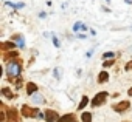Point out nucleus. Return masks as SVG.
Returning <instances> with one entry per match:
<instances>
[{"mask_svg": "<svg viewBox=\"0 0 132 122\" xmlns=\"http://www.w3.org/2000/svg\"><path fill=\"white\" fill-rule=\"evenodd\" d=\"M6 73L10 76H14V77L20 76V73H22V60L20 59L11 60V62L8 64V67H6Z\"/></svg>", "mask_w": 132, "mask_h": 122, "instance_id": "f257e3e1", "label": "nucleus"}, {"mask_svg": "<svg viewBox=\"0 0 132 122\" xmlns=\"http://www.w3.org/2000/svg\"><path fill=\"white\" fill-rule=\"evenodd\" d=\"M22 111V116H25V117H37L39 116V110L37 108H33V107H30V105H22V108H20Z\"/></svg>", "mask_w": 132, "mask_h": 122, "instance_id": "f03ea898", "label": "nucleus"}, {"mask_svg": "<svg viewBox=\"0 0 132 122\" xmlns=\"http://www.w3.org/2000/svg\"><path fill=\"white\" fill-rule=\"evenodd\" d=\"M107 96H109V94H107L106 91H101V93H98V94H96V96L92 99V102H90V104H92V107H98V105H103V104L106 102Z\"/></svg>", "mask_w": 132, "mask_h": 122, "instance_id": "7ed1b4c3", "label": "nucleus"}, {"mask_svg": "<svg viewBox=\"0 0 132 122\" xmlns=\"http://www.w3.org/2000/svg\"><path fill=\"white\" fill-rule=\"evenodd\" d=\"M6 117H8V122H22L20 120V116H19V111L16 108L6 110Z\"/></svg>", "mask_w": 132, "mask_h": 122, "instance_id": "20e7f679", "label": "nucleus"}, {"mask_svg": "<svg viewBox=\"0 0 132 122\" xmlns=\"http://www.w3.org/2000/svg\"><path fill=\"white\" fill-rule=\"evenodd\" d=\"M129 107H130V102H129V100H121V102H118V104L113 105V111H117V113H124Z\"/></svg>", "mask_w": 132, "mask_h": 122, "instance_id": "39448f33", "label": "nucleus"}, {"mask_svg": "<svg viewBox=\"0 0 132 122\" xmlns=\"http://www.w3.org/2000/svg\"><path fill=\"white\" fill-rule=\"evenodd\" d=\"M44 117H45L47 122H56V120L59 119V114H57V111H54V110H45Z\"/></svg>", "mask_w": 132, "mask_h": 122, "instance_id": "423d86ee", "label": "nucleus"}, {"mask_svg": "<svg viewBox=\"0 0 132 122\" xmlns=\"http://www.w3.org/2000/svg\"><path fill=\"white\" fill-rule=\"evenodd\" d=\"M17 51H13V49H10V51H5V54H3V62H10V60H13V59H17Z\"/></svg>", "mask_w": 132, "mask_h": 122, "instance_id": "0eeeda50", "label": "nucleus"}, {"mask_svg": "<svg viewBox=\"0 0 132 122\" xmlns=\"http://www.w3.org/2000/svg\"><path fill=\"white\" fill-rule=\"evenodd\" d=\"M56 122H78V120H76V116L73 113H69V114H64L62 117H59Z\"/></svg>", "mask_w": 132, "mask_h": 122, "instance_id": "6e6552de", "label": "nucleus"}, {"mask_svg": "<svg viewBox=\"0 0 132 122\" xmlns=\"http://www.w3.org/2000/svg\"><path fill=\"white\" fill-rule=\"evenodd\" d=\"M16 48V43L11 40V42H2V43H0V49H2L3 53L5 51H10V49H14Z\"/></svg>", "mask_w": 132, "mask_h": 122, "instance_id": "1a4fd4ad", "label": "nucleus"}, {"mask_svg": "<svg viewBox=\"0 0 132 122\" xmlns=\"http://www.w3.org/2000/svg\"><path fill=\"white\" fill-rule=\"evenodd\" d=\"M25 90H27V94L33 96V94L37 91V85H36L34 82H28V84H27V87H25Z\"/></svg>", "mask_w": 132, "mask_h": 122, "instance_id": "9d476101", "label": "nucleus"}, {"mask_svg": "<svg viewBox=\"0 0 132 122\" xmlns=\"http://www.w3.org/2000/svg\"><path fill=\"white\" fill-rule=\"evenodd\" d=\"M2 94H3V96H6L8 99H16V97H17V96H16V94H14V93H13V91L8 88V87L2 88Z\"/></svg>", "mask_w": 132, "mask_h": 122, "instance_id": "9b49d317", "label": "nucleus"}, {"mask_svg": "<svg viewBox=\"0 0 132 122\" xmlns=\"http://www.w3.org/2000/svg\"><path fill=\"white\" fill-rule=\"evenodd\" d=\"M109 80V73L107 71H101L100 74H98V82L100 84H104V82H107Z\"/></svg>", "mask_w": 132, "mask_h": 122, "instance_id": "f8f14e48", "label": "nucleus"}, {"mask_svg": "<svg viewBox=\"0 0 132 122\" xmlns=\"http://www.w3.org/2000/svg\"><path fill=\"white\" fill-rule=\"evenodd\" d=\"M81 119H82V122H92V113L84 111V113H82V116H81Z\"/></svg>", "mask_w": 132, "mask_h": 122, "instance_id": "ddd939ff", "label": "nucleus"}, {"mask_svg": "<svg viewBox=\"0 0 132 122\" xmlns=\"http://www.w3.org/2000/svg\"><path fill=\"white\" fill-rule=\"evenodd\" d=\"M87 104H89V97H87V96H82V99H81V102H79V105H78V110H82Z\"/></svg>", "mask_w": 132, "mask_h": 122, "instance_id": "4468645a", "label": "nucleus"}, {"mask_svg": "<svg viewBox=\"0 0 132 122\" xmlns=\"http://www.w3.org/2000/svg\"><path fill=\"white\" fill-rule=\"evenodd\" d=\"M73 29H75V31H78V29H84V31H86V29H87V26H86V25H82L81 22H78V23H75Z\"/></svg>", "mask_w": 132, "mask_h": 122, "instance_id": "2eb2a0df", "label": "nucleus"}, {"mask_svg": "<svg viewBox=\"0 0 132 122\" xmlns=\"http://www.w3.org/2000/svg\"><path fill=\"white\" fill-rule=\"evenodd\" d=\"M33 100H34V102H39V104H42V102H44V97H42V96H39V94H36Z\"/></svg>", "mask_w": 132, "mask_h": 122, "instance_id": "dca6fc26", "label": "nucleus"}, {"mask_svg": "<svg viewBox=\"0 0 132 122\" xmlns=\"http://www.w3.org/2000/svg\"><path fill=\"white\" fill-rule=\"evenodd\" d=\"M124 70H126V71H130V70H132V60H130V62H127V64H126Z\"/></svg>", "mask_w": 132, "mask_h": 122, "instance_id": "f3484780", "label": "nucleus"}, {"mask_svg": "<svg viewBox=\"0 0 132 122\" xmlns=\"http://www.w3.org/2000/svg\"><path fill=\"white\" fill-rule=\"evenodd\" d=\"M113 65V60H106V62H104V67L106 68H109V67H112Z\"/></svg>", "mask_w": 132, "mask_h": 122, "instance_id": "a211bd4d", "label": "nucleus"}, {"mask_svg": "<svg viewBox=\"0 0 132 122\" xmlns=\"http://www.w3.org/2000/svg\"><path fill=\"white\" fill-rule=\"evenodd\" d=\"M103 57H104V59H110V57H113V53H104Z\"/></svg>", "mask_w": 132, "mask_h": 122, "instance_id": "6ab92c4d", "label": "nucleus"}, {"mask_svg": "<svg viewBox=\"0 0 132 122\" xmlns=\"http://www.w3.org/2000/svg\"><path fill=\"white\" fill-rule=\"evenodd\" d=\"M53 43H54L56 46H59V42H57V39H56V37H53Z\"/></svg>", "mask_w": 132, "mask_h": 122, "instance_id": "aec40b11", "label": "nucleus"}, {"mask_svg": "<svg viewBox=\"0 0 132 122\" xmlns=\"http://www.w3.org/2000/svg\"><path fill=\"white\" fill-rule=\"evenodd\" d=\"M127 94H129V96H132V88H129V90H127Z\"/></svg>", "mask_w": 132, "mask_h": 122, "instance_id": "412c9836", "label": "nucleus"}, {"mask_svg": "<svg viewBox=\"0 0 132 122\" xmlns=\"http://www.w3.org/2000/svg\"><path fill=\"white\" fill-rule=\"evenodd\" d=\"M123 122H130V120H123Z\"/></svg>", "mask_w": 132, "mask_h": 122, "instance_id": "4be33fe9", "label": "nucleus"}, {"mask_svg": "<svg viewBox=\"0 0 132 122\" xmlns=\"http://www.w3.org/2000/svg\"><path fill=\"white\" fill-rule=\"evenodd\" d=\"M106 2H110V0H106Z\"/></svg>", "mask_w": 132, "mask_h": 122, "instance_id": "5701e85b", "label": "nucleus"}]
</instances>
